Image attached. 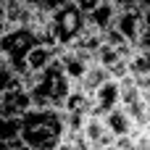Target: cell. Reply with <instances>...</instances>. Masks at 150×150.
<instances>
[{
	"label": "cell",
	"mask_w": 150,
	"mask_h": 150,
	"mask_svg": "<svg viewBox=\"0 0 150 150\" xmlns=\"http://www.w3.org/2000/svg\"><path fill=\"white\" fill-rule=\"evenodd\" d=\"M82 137H84V142L90 145V150H108L113 145V140H116V137L108 132L105 119H100V116H87L84 129H82Z\"/></svg>",
	"instance_id": "ba28073f"
},
{
	"label": "cell",
	"mask_w": 150,
	"mask_h": 150,
	"mask_svg": "<svg viewBox=\"0 0 150 150\" xmlns=\"http://www.w3.org/2000/svg\"><path fill=\"white\" fill-rule=\"evenodd\" d=\"M71 3H74L79 11H84V13H92V11H95L98 5H103L105 0H71Z\"/></svg>",
	"instance_id": "ffe728a7"
},
{
	"label": "cell",
	"mask_w": 150,
	"mask_h": 150,
	"mask_svg": "<svg viewBox=\"0 0 150 150\" xmlns=\"http://www.w3.org/2000/svg\"><path fill=\"white\" fill-rule=\"evenodd\" d=\"M66 137V113L55 108H32L21 119V142L32 150H55Z\"/></svg>",
	"instance_id": "6da1fadb"
},
{
	"label": "cell",
	"mask_w": 150,
	"mask_h": 150,
	"mask_svg": "<svg viewBox=\"0 0 150 150\" xmlns=\"http://www.w3.org/2000/svg\"><path fill=\"white\" fill-rule=\"evenodd\" d=\"M8 150H32V148H29V145H24V142L18 140V142H13V145H8Z\"/></svg>",
	"instance_id": "7402d4cb"
},
{
	"label": "cell",
	"mask_w": 150,
	"mask_h": 150,
	"mask_svg": "<svg viewBox=\"0 0 150 150\" xmlns=\"http://www.w3.org/2000/svg\"><path fill=\"white\" fill-rule=\"evenodd\" d=\"M129 74L134 79H148L150 76V47H134L132 55H129Z\"/></svg>",
	"instance_id": "4fadbf2b"
},
{
	"label": "cell",
	"mask_w": 150,
	"mask_h": 150,
	"mask_svg": "<svg viewBox=\"0 0 150 150\" xmlns=\"http://www.w3.org/2000/svg\"><path fill=\"white\" fill-rule=\"evenodd\" d=\"M84 29H87V13L79 11L74 3H69L50 18V34H53L55 47H61V50L74 47V42L82 37Z\"/></svg>",
	"instance_id": "277c9868"
},
{
	"label": "cell",
	"mask_w": 150,
	"mask_h": 150,
	"mask_svg": "<svg viewBox=\"0 0 150 150\" xmlns=\"http://www.w3.org/2000/svg\"><path fill=\"white\" fill-rule=\"evenodd\" d=\"M71 90H74V84L69 82V76L61 71V66L55 61L50 69H45L42 74H37V82L29 90V95H32L34 108H55V111H63Z\"/></svg>",
	"instance_id": "7a4b0ae2"
},
{
	"label": "cell",
	"mask_w": 150,
	"mask_h": 150,
	"mask_svg": "<svg viewBox=\"0 0 150 150\" xmlns=\"http://www.w3.org/2000/svg\"><path fill=\"white\" fill-rule=\"evenodd\" d=\"M121 105V90H119V82L116 79H111V82H105L95 95H92V113L90 116H100V119H105L111 111H116Z\"/></svg>",
	"instance_id": "52a82bcc"
},
{
	"label": "cell",
	"mask_w": 150,
	"mask_h": 150,
	"mask_svg": "<svg viewBox=\"0 0 150 150\" xmlns=\"http://www.w3.org/2000/svg\"><path fill=\"white\" fill-rule=\"evenodd\" d=\"M0 119H3V92H0Z\"/></svg>",
	"instance_id": "cb8c5ba5"
},
{
	"label": "cell",
	"mask_w": 150,
	"mask_h": 150,
	"mask_svg": "<svg viewBox=\"0 0 150 150\" xmlns=\"http://www.w3.org/2000/svg\"><path fill=\"white\" fill-rule=\"evenodd\" d=\"M92 63H95V58L79 53L76 47H66V50L58 53V66H61V71L69 76V82H71L74 87L82 84V79H84V74L90 71Z\"/></svg>",
	"instance_id": "8992f818"
},
{
	"label": "cell",
	"mask_w": 150,
	"mask_h": 150,
	"mask_svg": "<svg viewBox=\"0 0 150 150\" xmlns=\"http://www.w3.org/2000/svg\"><path fill=\"white\" fill-rule=\"evenodd\" d=\"M113 3H116L119 11H127V8H140L142 0H113Z\"/></svg>",
	"instance_id": "44dd1931"
},
{
	"label": "cell",
	"mask_w": 150,
	"mask_h": 150,
	"mask_svg": "<svg viewBox=\"0 0 150 150\" xmlns=\"http://www.w3.org/2000/svg\"><path fill=\"white\" fill-rule=\"evenodd\" d=\"M105 82H111V74H108L100 63H92V66H90V71L84 74V79H82V84H79V87H82V90L92 98V95H95V92H98Z\"/></svg>",
	"instance_id": "5bb4252c"
},
{
	"label": "cell",
	"mask_w": 150,
	"mask_h": 150,
	"mask_svg": "<svg viewBox=\"0 0 150 150\" xmlns=\"http://www.w3.org/2000/svg\"><path fill=\"white\" fill-rule=\"evenodd\" d=\"M116 16H119L116 3H113V0H105V3L98 5L92 13H87V26H92V29H98V32L105 34L108 29L116 26Z\"/></svg>",
	"instance_id": "8fae6325"
},
{
	"label": "cell",
	"mask_w": 150,
	"mask_h": 150,
	"mask_svg": "<svg viewBox=\"0 0 150 150\" xmlns=\"http://www.w3.org/2000/svg\"><path fill=\"white\" fill-rule=\"evenodd\" d=\"M63 113H84V116H90L92 113V98L82 87H74L66 105H63Z\"/></svg>",
	"instance_id": "9a60e30c"
},
{
	"label": "cell",
	"mask_w": 150,
	"mask_h": 150,
	"mask_svg": "<svg viewBox=\"0 0 150 150\" xmlns=\"http://www.w3.org/2000/svg\"><path fill=\"white\" fill-rule=\"evenodd\" d=\"M32 108H34L32 95H29L24 87H18V90L3 95V116H5V119H24Z\"/></svg>",
	"instance_id": "9c48e42d"
},
{
	"label": "cell",
	"mask_w": 150,
	"mask_h": 150,
	"mask_svg": "<svg viewBox=\"0 0 150 150\" xmlns=\"http://www.w3.org/2000/svg\"><path fill=\"white\" fill-rule=\"evenodd\" d=\"M140 8H145V11H150V0H142V3H140Z\"/></svg>",
	"instance_id": "603a6c76"
},
{
	"label": "cell",
	"mask_w": 150,
	"mask_h": 150,
	"mask_svg": "<svg viewBox=\"0 0 150 150\" xmlns=\"http://www.w3.org/2000/svg\"><path fill=\"white\" fill-rule=\"evenodd\" d=\"M55 150H90V145L84 142V137H82V134H66Z\"/></svg>",
	"instance_id": "d6986e66"
},
{
	"label": "cell",
	"mask_w": 150,
	"mask_h": 150,
	"mask_svg": "<svg viewBox=\"0 0 150 150\" xmlns=\"http://www.w3.org/2000/svg\"><path fill=\"white\" fill-rule=\"evenodd\" d=\"M18 87H21V74L5 63V66L0 69V92L5 95V92H13V90H18Z\"/></svg>",
	"instance_id": "ac0fdd59"
},
{
	"label": "cell",
	"mask_w": 150,
	"mask_h": 150,
	"mask_svg": "<svg viewBox=\"0 0 150 150\" xmlns=\"http://www.w3.org/2000/svg\"><path fill=\"white\" fill-rule=\"evenodd\" d=\"M71 0H26V5L34 11V13H42V16H55L61 8H66Z\"/></svg>",
	"instance_id": "e0dca14e"
},
{
	"label": "cell",
	"mask_w": 150,
	"mask_h": 150,
	"mask_svg": "<svg viewBox=\"0 0 150 150\" xmlns=\"http://www.w3.org/2000/svg\"><path fill=\"white\" fill-rule=\"evenodd\" d=\"M105 127H108V132H111L113 137H134V134L140 132L137 121H134L124 108L111 111V113L105 116Z\"/></svg>",
	"instance_id": "30bf717a"
},
{
	"label": "cell",
	"mask_w": 150,
	"mask_h": 150,
	"mask_svg": "<svg viewBox=\"0 0 150 150\" xmlns=\"http://www.w3.org/2000/svg\"><path fill=\"white\" fill-rule=\"evenodd\" d=\"M40 45L37 34L26 26H16V29H8L3 37H0V55L3 61L16 69L21 76L26 74V61H29V53Z\"/></svg>",
	"instance_id": "3957f363"
},
{
	"label": "cell",
	"mask_w": 150,
	"mask_h": 150,
	"mask_svg": "<svg viewBox=\"0 0 150 150\" xmlns=\"http://www.w3.org/2000/svg\"><path fill=\"white\" fill-rule=\"evenodd\" d=\"M3 66H5V61H3V55H0V69H3Z\"/></svg>",
	"instance_id": "d4e9b609"
},
{
	"label": "cell",
	"mask_w": 150,
	"mask_h": 150,
	"mask_svg": "<svg viewBox=\"0 0 150 150\" xmlns=\"http://www.w3.org/2000/svg\"><path fill=\"white\" fill-rule=\"evenodd\" d=\"M58 47H50V45H37L32 53H29V61H26V71L32 74H42L45 69H50L55 61H58Z\"/></svg>",
	"instance_id": "7c38bea8"
},
{
	"label": "cell",
	"mask_w": 150,
	"mask_h": 150,
	"mask_svg": "<svg viewBox=\"0 0 150 150\" xmlns=\"http://www.w3.org/2000/svg\"><path fill=\"white\" fill-rule=\"evenodd\" d=\"M21 140V119H0V150H8V145Z\"/></svg>",
	"instance_id": "2e32d148"
},
{
	"label": "cell",
	"mask_w": 150,
	"mask_h": 150,
	"mask_svg": "<svg viewBox=\"0 0 150 150\" xmlns=\"http://www.w3.org/2000/svg\"><path fill=\"white\" fill-rule=\"evenodd\" d=\"M116 29L121 32V37H124L132 47H142V45L148 42V32H145V21H142V8L119 11V16H116Z\"/></svg>",
	"instance_id": "5b68a950"
},
{
	"label": "cell",
	"mask_w": 150,
	"mask_h": 150,
	"mask_svg": "<svg viewBox=\"0 0 150 150\" xmlns=\"http://www.w3.org/2000/svg\"><path fill=\"white\" fill-rule=\"evenodd\" d=\"M145 45H148V47H150V40H148V42H145Z\"/></svg>",
	"instance_id": "484cf974"
}]
</instances>
